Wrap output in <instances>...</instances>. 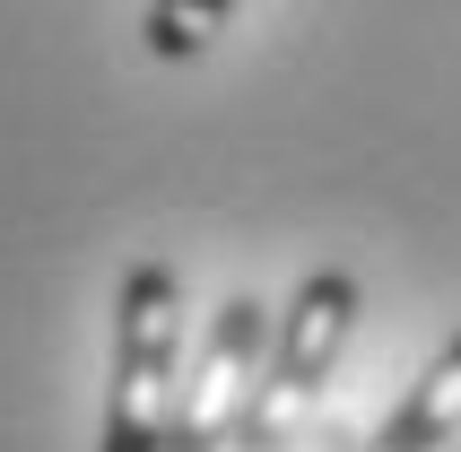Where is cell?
<instances>
[{"label":"cell","mask_w":461,"mask_h":452,"mask_svg":"<svg viewBox=\"0 0 461 452\" xmlns=\"http://www.w3.org/2000/svg\"><path fill=\"white\" fill-rule=\"evenodd\" d=\"M453 435H461V330L436 348V366L410 383V401L392 409V427L357 452H453Z\"/></svg>","instance_id":"277c9868"},{"label":"cell","mask_w":461,"mask_h":452,"mask_svg":"<svg viewBox=\"0 0 461 452\" xmlns=\"http://www.w3.org/2000/svg\"><path fill=\"white\" fill-rule=\"evenodd\" d=\"M348 322H357V278H348V270H313L305 287L287 296L279 357H270V375L253 383L244 427H235V444H244V452H287V435L305 427V409L322 401V383H331V366H339Z\"/></svg>","instance_id":"7a4b0ae2"},{"label":"cell","mask_w":461,"mask_h":452,"mask_svg":"<svg viewBox=\"0 0 461 452\" xmlns=\"http://www.w3.org/2000/svg\"><path fill=\"white\" fill-rule=\"evenodd\" d=\"M175 366H183V287L166 261H140L113 296V392L104 452H166L175 435Z\"/></svg>","instance_id":"6da1fadb"},{"label":"cell","mask_w":461,"mask_h":452,"mask_svg":"<svg viewBox=\"0 0 461 452\" xmlns=\"http://www.w3.org/2000/svg\"><path fill=\"white\" fill-rule=\"evenodd\" d=\"M253 366H261V304L227 296L218 322H209V339H201L192 383L175 392V435H166V452H227L235 427H244V401H253V383H261Z\"/></svg>","instance_id":"3957f363"},{"label":"cell","mask_w":461,"mask_h":452,"mask_svg":"<svg viewBox=\"0 0 461 452\" xmlns=\"http://www.w3.org/2000/svg\"><path fill=\"white\" fill-rule=\"evenodd\" d=\"M227 9L235 0H149V52L157 61H192V52H209V35L227 26Z\"/></svg>","instance_id":"5b68a950"}]
</instances>
